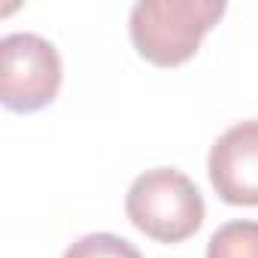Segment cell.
<instances>
[{"label": "cell", "instance_id": "2", "mask_svg": "<svg viewBox=\"0 0 258 258\" xmlns=\"http://www.w3.org/2000/svg\"><path fill=\"white\" fill-rule=\"evenodd\" d=\"M124 213L137 231L158 243H182L204 225V198L176 167L140 173L124 198Z\"/></svg>", "mask_w": 258, "mask_h": 258}, {"label": "cell", "instance_id": "4", "mask_svg": "<svg viewBox=\"0 0 258 258\" xmlns=\"http://www.w3.org/2000/svg\"><path fill=\"white\" fill-rule=\"evenodd\" d=\"M207 170L225 204L258 207V118L228 127L210 149Z\"/></svg>", "mask_w": 258, "mask_h": 258}, {"label": "cell", "instance_id": "1", "mask_svg": "<svg viewBox=\"0 0 258 258\" xmlns=\"http://www.w3.org/2000/svg\"><path fill=\"white\" fill-rule=\"evenodd\" d=\"M222 16V0H140L131 10V40L149 64L176 67L201 49Z\"/></svg>", "mask_w": 258, "mask_h": 258}, {"label": "cell", "instance_id": "6", "mask_svg": "<svg viewBox=\"0 0 258 258\" xmlns=\"http://www.w3.org/2000/svg\"><path fill=\"white\" fill-rule=\"evenodd\" d=\"M64 258H143V252L118 234H85L67 246Z\"/></svg>", "mask_w": 258, "mask_h": 258}, {"label": "cell", "instance_id": "3", "mask_svg": "<svg viewBox=\"0 0 258 258\" xmlns=\"http://www.w3.org/2000/svg\"><path fill=\"white\" fill-rule=\"evenodd\" d=\"M58 49L40 34H10L0 40V100L13 112H37L61 88Z\"/></svg>", "mask_w": 258, "mask_h": 258}, {"label": "cell", "instance_id": "5", "mask_svg": "<svg viewBox=\"0 0 258 258\" xmlns=\"http://www.w3.org/2000/svg\"><path fill=\"white\" fill-rule=\"evenodd\" d=\"M207 258H258V222H225L207 243Z\"/></svg>", "mask_w": 258, "mask_h": 258}]
</instances>
